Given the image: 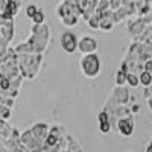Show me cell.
Listing matches in <instances>:
<instances>
[{
  "label": "cell",
  "instance_id": "19",
  "mask_svg": "<svg viewBox=\"0 0 152 152\" xmlns=\"http://www.w3.org/2000/svg\"><path fill=\"white\" fill-rule=\"evenodd\" d=\"M9 87H11V79L3 76V75H0V91L9 90Z\"/></svg>",
  "mask_w": 152,
  "mask_h": 152
},
{
  "label": "cell",
  "instance_id": "26",
  "mask_svg": "<svg viewBox=\"0 0 152 152\" xmlns=\"http://www.w3.org/2000/svg\"><path fill=\"white\" fill-rule=\"evenodd\" d=\"M132 2H135L137 5H140V3H148L146 0H132Z\"/></svg>",
  "mask_w": 152,
  "mask_h": 152
},
{
  "label": "cell",
  "instance_id": "22",
  "mask_svg": "<svg viewBox=\"0 0 152 152\" xmlns=\"http://www.w3.org/2000/svg\"><path fill=\"white\" fill-rule=\"evenodd\" d=\"M32 20V23H37V24H40V23H44V20H46V17H44V12L40 9V11H38L37 12V14L31 18Z\"/></svg>",
  "mask_w": 152,
  "mask_h": 152
},
{
  "label": "cell",
  "instance_id": "27",
  "mask_svg": "<svg viewBox=\"0 0 152 152\" xmlns=\"http://www.w3.org/2000/svg\"><path fill=\"white\" fill-rule=\"evenodd\" d=\"M146 151H152V140H151V143L146 146Z\"/></svg>",
  "mask_w": 152,
  "mask_h": 152
},
{
  "label": "cell",
  "instance_id": "4",
  "mask_svg": "<svg viewBox=\"0 0 152 152\" xmlns=\"http://www.w3.org/2000/svg\"><path fill=\"white\" fill-rule=\"evenodd\" d=\"M79 69H81V72L85 78L94 79L100 75V72H102V61H100V58L96 52L82 55L81 59H79Z\"/></svg>",
  "mask_w": 152,
  "mask_h": 152
},
{
  "label": "cell",
  "instance_id": "25",
  "mask_svg": "<svg viewBox=\"0 0 152 152\" xmlns=\"http://www.w3.org/2000/svg\"><path fill=\"white\" fill-rule=\"evenodd\" d=\"M131 110H132V113H138L140 107H138V105H131Z\"/></svg>",
  "mask_w": 152,
  "mask_h": 152
},
{
  "label": "cell",
  "instance_id": "16",
  "mask_svg": "<svg viewBox=\"0 0 152 152\" xmlns=\"http://www.w3.org/2000/svg\"><path fill=\"white\" fill-rule=\"evenodd\" d=\"M140 84L143 87H151L152 85V73L148 70H143L140 73Z\"/></svg>",
  "mask_w": 152,
  "mask_h": 152
},
{
  "label": "cell",
  "instance_id": "6",
  "mask_svg": "<svg viewBox=\"0 0 152 152\" xmlns=\"http://www.w3.org/2000/svg\"><path fill=\"white\" fill-rule=\"evenodd\" d=\"M146 21H145V17H140V15H135V17H131L128 20V37L131 41H138L140 35L145 32L146 29Z\"/></svg>",
  "mask_w": 152,
  "mask_h": 152
},
{
  "label": "cell",
  "instance_id": "14",
  "mask_svg": "<svg viewBox=\"0 0 152 152\" xmlns=\"http://www.w3.org/2000/svg\"><path fill=\"white\" fill-rule=\"evenodd\" d=\"M100 20H102V12H99V11H96L94 14L88 18V21H87V24L90 26L91 29H100Z\"/></svg>",
  "mask_w": 152,
  "mask_h": 152
},
{
  "label": "cell",
  "instance_id": "15",
  "mask_svg": "<svg viewBox=\"0 0 152 152\" xmlns=\"http://www.w3.org/2000/svg\"><path fill=\"white\" fill-rule=\"evenodd\" d=\"M128 73L123 69H119V72L116 73V85H126L128 84Z\"/></svg>",
  "mask_w": 152,
  "mask_h": 152
},
{
  "label": "cell",
  "instance_id": "13",
  "mask_svg": "<svg viewBox=\"0 0 152 152\" xmlns=\"http://www.w3.org/2000/svg\"><path fill=\"white\" fill-rule=\"evenodd\" d=\"M12 129H14V126H11L8 123V120H0V142L6 140V138L9 137V134L12 132Z\"/></svg>",
  "mask_w": 152,
  "mask_h": 152
},
{
  "label": "cell",
  "instance_id": "18",
  "mask_svg": "<svg viewBox=\"0 0 152 152\" xmlns=\"http://www.w3.org/2000/svg\"><path fill=\"white\" fill-rule=\"evenodd\" d=\"M11 114H12V108H9V107H6V105H2V104H0V119L9 120Z\"/></svg>",
  "mask_w": 152,
  "mask_h": 152
},
{
  "label": "cell",
  "instance_id": "23",
  "mask_svg": "<svg viewBox=\"0 0 152 152\" xmlns=\"http://www.w3.org/2000/svg\"><path fill=\"white\" fill-rule=\"evenodd\" d=\"M38 11H40V9H38V6H37V5H34V3H31V5H28V6H26V15H28L29 18H32Z\"/></svg>",
  "mask_w": 152,
  "mask_h": 152
},
{
  "label": "cell",
  "instance_id": "1",
  "mask_svg": "<svg viewBox=\"0 0 152 152\" xmlns=\"http://www.w3.org/2000/svg\"><path fill=\"white\" fill-rule=\"evenodd\" d=\"M28 41L32 44L35 53H46L47 47L50 43V28L46 23H32L31 28V37L28 38Z\"/></svg>",
  "mask_w": 152,
  "mask_h": 152
},
{
  "label": "cell",
  "instance_id": "8",
  "mask_svg": "<svg viewBox=\"0 0 152 152\" xmlns=\"http://www.w3.org/2000/svg\"><path fill=\"white\" fill-rule=\"evenodd\" d=\"M21 11L20 0H2L0 2V17L3 18H15Z\"/></svg>",
  "mask_w": 152,
  "mask_h": 152
},
{
  "label": "cell",
  "instance_id": "2",
  "mask_svg": "<svg viewBox=\"0 0 152 152\" xmlns=\"http://www.w3.org/2000/svg\"><path fill=\"white\" fill-rule=\"evenodd\" d=\"M18 55V53H17ZM44 53H24L18 55V64H20V72L26 79L34 81L41 72L43 66V56Z\"/></svg>",
  "mask_w": 152,
  "mask_h": 152
},
{
  "label": "cell",
  "instance_id": "9",
  "mask_svg": "<svg viewBox=\"0 0 152 152\" xmlns=\"http://www.w3.org/2000/svg\"><path fill=\"white\" fill-rule=\"evenodd\" d=\"M20 131L17 128L12 129V132L9 134V137L6 140L0 142V148L2 152H23L21 146H20Z\"/></svg>",
  "mask_w": 152,
  "mask_h": 152
},
{
  "label": "cell",
  "instance_id": "10",
  "mask_svg": "<svg viewBox=\"0 0 152 152\" xmlns=\"http://www.w3.org/2000/svg\"><path fill=\"white\" fill-rule=\"evenodd\" d=\"M116 129L120 135L123 137H131L134 134V129H135V120H134V116H128V117H122L117 120V126Z\"/></svg>",
  "mask_w": 152,
  "mask_h": 152
},
{
  "label": "cell",
  "instance_id": "20",
  "mask_svg": "<svg viewBox=\"0 0 152 152\" xmlns=\"http://www.w3.org/2000/svg\"><path fill=\"white\" fill-rule=\"evenodd\" d=\"M99 131L102 134H110L113 131V125L111 122H100L99 123Z\"/></svg>",
  "mask_w": 152,
  "mask_h": 152
},
{
  "label": "cell",
  "instance_id": "17",
  "mask_svg": "<svg viewBox=\"0 0 152 152\" xmlns=\"http://www.w3.org/2000/svg\"><path fill=\"white\" fill-rule=\"evenodd\" d=\"M128 85L132 87V88H137L138 85H142L140 84V75H137L134 72H129L128 73Z\"/></svg>",
  "mask_w": 152,
  "mask_h": 152
},
{
  "label": "cell",
  "instance_id": "3",
  "mask_svg": "<svg viewBox=\"0 0 152 152\" xmlns=\"http://www.w3.org/2000/svg\"><path fill=\"white\" fill-rule=\"evenodd\" d=\"M20 64H18V55L15 47H9L8 52L0 56V75L6 76L11 81L20 75Z\"/></svg>",
  "mask_w": 152,
  "mask_h": 152
},
{
  "label": "cell",
  "instance_id": "7",
  "mask_svg": "<svg viewBox=\"0 0 152 152\" xmlns=\"http://www.w3.org/2000/svg\"><path fill=\"white\" fill-rule=\"evenodd\" d=\"M59 43H61V49L64 50L66 53H75L76 50H78V46H79V38L76 37L75 32L66 31V32L61 34Z\"/></svg>",
  "mask_w": 152,
  "mask_h": 152
},
{
  "label": "cell",
  "instance_id": "12",
  "mask_svg": "<svg viewBox=\"0 0 152 152\" xmlns=\"http://www.w3.org/2000/svg\"><path fill=\"white\" fill-rule=\"evenodd\" d=\"M59 21L64 24L67 29H73V28H78V24L81 21V15H75V14H70V15H66L59 18Z\"/></svg>",
  "mask_w": 152,
  "mask_h": 152
},
{
  "label": "cell",
  "instance_id": "5",
  "mask_svg": "<svg viewBox=\"0 0 152 152\" xmlns=\"http://www.w3.org/2000/svg\"><path fill=\"white\" fill-rule=\"evenodd\" d=\"M15 37V21L14 18H3L0 17V56H3L8 49L9 43Z\"/></svg>",
  "mask_w": 152,
  "mask_h": 152
},
{
  "label": "cell",
  "instance_id": "21",
  "mask_svg": "<svg viewBox=\"0 0 152 152\" xmlns=\"http://www.w3.org/2000/svg\"><path fill=\"white\" fill-rule=\"evenodd\" d=\"M14 102H15V99L11 97V96H2V97H0V104L6 105L9 108H14Z\"/></svg>",
  "mask_w": 152,
  "mask_h": 152
},
{
  "label": "cell",
  "instance_id": "24",
  "mask_svg": "<svg viewBox=\"0 0 152 152\" xmlns=\"http://www.w3.org/2000/svg\"><path fill=\"white\" fill-rule=\"evenodd\" d=\"M145 70H148V72L152 73V59H148V61L145 62Z\"/></svg>",
  "mask_w": 152,
  "mask_h": 152
},
{
  "label": "cell",
  "instance_id": "11",
  "mask_svg": "<svg viewBox=\"0 0 152 152\" xmlns=\"http://www.w3.org/2000/svg\"><path fill=\"white\" fill-rule=\"evenodd\" d=\"M99 49V43L94 37L91 35H84L82 38H79V46H78V50L82 53V55H87V53H94L97 52Z\"/></svg>",
  "mask_w": 152,
  "mask_h": 152
}]
</instances>
